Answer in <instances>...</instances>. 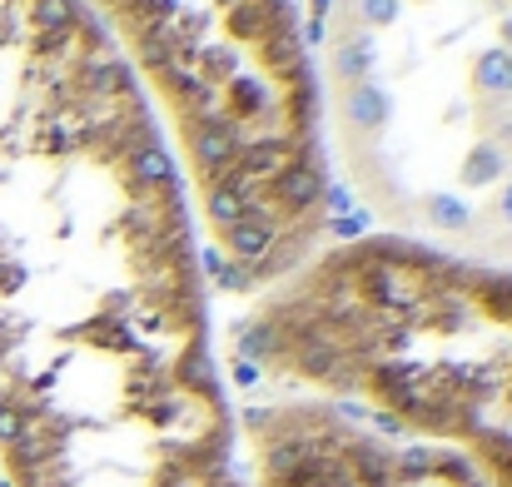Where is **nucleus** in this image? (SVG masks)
Instances as JSON below:
<instances>
[{
  "mask_svg": "<svg viewBox=\"0 0 512 487\" xmlns=\"http://www.w3.org/2000/svg\"><path fill=\"white\" fill-rule=\"evenodd\" d=\"M493 487H512V478H503V483H493Z\"/></svg>",
  "mask_w": 512,
  "mask_h": 487,
  "instance_id": "423d86ee",
  "label": "nucleus"
},
{
  "mask_svg": "<svg viewBox=\"0 0 512 487\" xmlns=\"http://www.w3.org/2000/svg\"><path fill=\"white\" fill-rule=\"evenodd\" d=\"M239 353L289 393L458 453L512 463V264L363 234L324 244L239 319Z\"/></svg>",
  "mask_w": 512,
  "mask_h": 487,
  "instance_id": "f03ea898",
  "label": "nucleus"
},
{
  "mask_svg": "<svg viewBox=\"0 0 512 487\" xmlns=\"http://www.w3.org/2000/svg\"><path fill=\"white\" fill-rule=\"evenodd\" d=\"M239 458L209 254L160 120L80 0L0 5L5 487Z\"/></svg>",
  "mask_w": 512,
  "mask_h": 487,
  "instance_id": "f257e3e1",
  "label": "nucleus"
},
{
  "mask_svg": "<svg viewBox=\"0 0 512 487\" xmlns=\"http://www.w3.org/2000/svg\"><path fill=\"white\" fill-rule=\"evenodd\" d=\"M165 130L204 254L269 289L324 249L334 160L299 0H80Z\"/></svg>",
  "mask_w": 512,
  "mask_h": 487,
  "instance_id": "7ed1b4c3",
  "label": "nucleus"
},
{
  "mask_svg": "<svg viewBox=\"0 0 512 487\" xmlns=\"http://www.w3.org/2000/svg\"><path fill=\"white\" fill-rule=\"evenodd\" d=\"M239 453L254 487H483L458 453L304 393L239 413Z\"/></svg>",
  "mask_w": 512,
  "mask_h": 487,
  "instance_id": "20e7f679",
  "label": "nucleus"
},
{
  "mask_svg": "<svg viewBox=\"0 0 512 487\" xmlns=\"http://www.w3.org/2000/svg\"><path fill=\"white\" fill-rule=\"evenodd\" d=\"M80 487H254L244 473V458H224V463H184L165 473H145V478H115V483H80Z\"/></svg>",
  "mask_w": 512,
  "mask_h": 487,
  "instance_id": "39448f33",
  "label": "nucleus"
}]
</instances>
